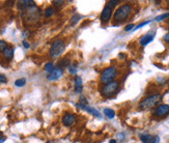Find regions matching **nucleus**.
Wrapping results in <instances>:
<instances>
[{"mask_svg":"<svg viewBox=\"0 0 169 143\" xmlns=\"http://www.w3.org/2000/svg\"><path fill=\"white\" fill-rule=\"evenodd\" d=\"M18 5L21 8H30V7L35 6V2L32 0H23V1H19Z\"/></svg>","mask_w":169,"mask_h":143,"instance_id":"obj_13","label":"nucleus"},{"mask_svg":"<svg viewBox=\"0 0 169 143\" xmlns=\"http://www.w3.org/2000/svg\"><path fill=\"white\" fill-rule=\"evenodd\" d=\"M22 44H23V46H24L25 49H29V48H30V44L28 43L27 41H23V42H22Z\"/></svg>","mask_w":169,"mask_h":143,"instance_id":"obj_31","label":"nucleus"},{"mask_svg":"<svg viewBox=\"0 0 169 143\" xmlns=\"http://www.w3.org/2000/svg\"><path fill=\"white\" fill-rule=\"evenodd\" d=\"M85 111H87L88 113H90L92 115H94V117H98V118H101L102 117V115H101V113L98 111V110H96L94 108H92V107H89V106H86L84 108Z\"/></svg>","mask_w":169,"mask_h":143,"instance_id":"obj_16","label":"nucleus"},{"mask_svg":"<svg viewBox=\"0 0 169 143\" xmlns=\"http://www.w3.org/2000/svg\"><path fill=\"white\" fill-rule=\"evenodd\" d=\"M155 34H156L155 31H149V32H147L146 34H144L143 37H142L141 39H140V41H139L140 45L144 47V46L149 45V43H151L153 39H155Z\"/></svg>","mask_w":169,"mask_h":143,"instance_id":"obj_9","label":"nucleus"},{"mask_svg":"<svg viewBox=\"0 0 169 143\" xmlns=\"http://www.w3.org/2000/svg\"><path fill=\"white\" fill-rule=\"evenodd\" d=\"M81 19V16L79 14H75L73 17H72V19H71V25L72 26H74L75 24H77L78 22H79V20Z\"/></svg>","mask_w":169,"mask_h":143,"instance_id":"obj_22","label":"nucleus"},{"mask_svg":"<svg viewBox=\"0 0 169 143\" xmlns=\"http://www.w3.org/2000/svg\"><path fill=\"white\" fill-rule=\"evenodd\" d=\"M118 88H119V82L114 80V81H111L109 82V83L104 84L103 87H102L101 92H102V94H103L104 97L109 98V97H112L114 93H116Z\"/></svg>","mask_w":169,"mask_h":143,"instance_id":"obj_5","label":"nucleus"},{"mask_svg":"<svg viewBox=\"0 0 169 143\" xmlns=\"http://www.w3.org/2000/svg\"><path fill=\"white\" fill-rule=\"evenodd\" d=\"M76 121V117L74 114L72 113H65L63 115V117H62V123H63V125H65V127H71V125H73L74 123H75Z\"/></svg>","mask_w":169,"mask_h":143,"instance_id":"obj_10","label":"nucleus"},{"mask_svg":"<svg viewBox=\"0 0 169 143\" xmlns=\"http://www.w3.org/2000/svg\"><path fill=\"white\" fill-rule=\"evenodd\" d=\"M14 52H15L14 48L11 47V46H7L4 50H3L2 54H3V56L7 59V60H12L13 57H14Z\"/></svg>","mask_w":169,"mask_h":143,"instance_id":"obj_12","label":"nucleus"},{"mask_svg":"<svg viewBox=\"0 0 169 143\" xmlns=\"http://www.w3.org/2000/svg\"><path fill=\"white\" fill-rule=\"evenodd\" d=\"M117 76V68L115 66H109V68H106L105 70L101 73L100 76V81L104 84L106 83H109L111 81H114V79Z\"/></svg>","mask_w":169,"mask_h":143,"instance_id":"obj_3","label":"nucleus"},{"mask_svg":"<svg viewBox=\"0 0 169 143\" xmlns=\"http://www.w3.org/2000/svg\"><path fill=\"white\" fill-rule=\"evenodd\" d=\"M55 13V9L53 6H48L46 9H45V11H44V15H45V17H47V18H49V17L53 16V14Z\"/></svg>","mask_w":169,"mask_h":143,"instance_id":"obj_18","label":"nucleus"},{"mask_svg":"<svg viewBox=\"0 0 169 143\" xmlns=\"http://www.w3.org/2000/svg\"><path fill=\"white\" fill-rule=\"evenodd\" d=\"M169 18V13H165V14H162L160 16H158L155 18L156 21H162V20H165V19Z\"/></svg>","mask_w":169,"mask_h":143,"instance_id":"obj_23","label":"nucleus"},{"mask_svg":"<svg viewBox=\"0 0 169 143\" xmlns=\"http://www.w3.org/2000/svg\"><path fill=\"white\" fill-rule=\"evenodd\" d=\"M62 74H63V70L60 68H55V70H53L52 73L49 74L48 76H47V79L49 80V81H55V80H58L60 77L62 76Z\"/></svg>","mask_w":169,"mask_h":143,"instance_id":"obj_11","label":"nucleus"},{"mask_svg":"<svg viewBox=\"0 0 169 143\" xmlns=\"http://www.w3.org/2000/svg\"><path fill=\"white\" fill-rule=\"evenodd\" d=\"M140 140L142 141V143H159L160 138L151 134H142L140 135Z\"/></svg>","mask_w":169,"mask_h":143,"instance_id":"obj_8","label":"nucleus"},{"mask_svg":"<svg viewBox=\"0 0 169 143\" xmlns=\"http://www.w3.org/2000/svg\"><path fill=\"white\" fill-rule=\"evenodd\" d=\"M54 70H55V66L53 62H47V63L45 64V70H46L47 73L51 74Z\"/></svg>","mask_w":169,"mask_h":143,"instance_id":"obj_20","label":"nucleus"},{"mask_svg":"<svg viewBox=\"0 0 169 143\" xmlns=\"http://www.w3.org/2000/svg\"><path fill=\"white\" fill-rule=\"evenodd\" d=\"M5 140H6V137H5L3 134H1V133H0V143H3Z\"/></svg>","mask_w":169,"mask_h":143,"instance_id":"obj_33","label":"nucleus"},{"mask_svg":"<svg viewBox=\"0 0 169 143\" xmlns=\"http://www.w3.org/2000/svg\"><path fill=\"white\" fill-rule=\"evenodd\" d=\"M109 143H117V142H116V140H115V139H111V140L109 141Z\"/></svg>","mask_w":169,"mask_h":143,"instance_id":"obj_34","label":"nucleus"},{"mask_svg":"<svg viewBox=\"0 0 169 143\" xmlns=\"http://www.w3.org/2000/svg\"><path fill=\"white\" fill-rule=\"evenodd\" d=\"M68 68H69V72L71 74H76L77 73V66H76V64H70L69 66H68Z\"/></svg>","mask_w":169,"mask_h":143,"instance_id":"obj_24","label":"nucleus"},{"mask_svg":"<svg viewBox=\"0 0 169 143\" xmlns=\"http://www.w3.org/2000/svg\"><path fill=\"white\" fill-rule=\"evenodd\" d=\"M104 114H105L106 117H108L109 119H112V118L115 117V111L111 108H105L104 109Z\"/></svg>","mask_w":169,"mask_h":143,"instance_id":"obj_17","label":"nucleus"},{"mask_svg":"<svg viewBox=\"0 0 169 143\" xmlns=\"http://www.w3.org/2000/svg\"><path fill=\"white\" fill-rule=\"evenodd\" d=\"M118 3H119L118 0H114V1H108L106 5H108V6H110V7H112V8H113V7H114L116 4H118Z\"/></svg>","mask_w":169,"mask_h":143,"instance_id":"obj_25","label":"nucleus"},{"mask_svg":"<svg viewBox=\"0 0 169 143\" xmlns=\"http://www.w3.org/2000/svg\"><path fill=\"white\" fill-rule=\"evenodd\" d=\"M64 48H65V44L62 39H56L55 42H53V44L51 45L50 48V56L52 58H56V57L60 56L63 53Z\"/></svg>","mask_w":169,"mask_h":143,"instance_id":"obj_4","label":"nucleus"},{"mask_svg":"<svg viewBox=\"0 0 169 143\" xmlns=\"http://www.w3.org/2000/svg\"><path fill=\"white\" fill-rule=\"evenodd\" d=\"M70 64H71V62H70L68 59H62V60H60V61L58 62L57 68H62V70H63L64 68H68Z\"/></svg>","mask_w":169,"mask_h":143,"instance_id":"obj_19","label":"nucleus"},{"mask_svg":"<svg viewBox=\"0 0 169 143\" xmlns=\"http://www.w3.org/2000/svg\"><path fill=\"white\" fill-rule=\"evenodd\" d=\"M26 84V79L25 78H20V79L15 81V86L17 87H23Z\"/></svg>","mask_w":169,"mask_h":143,"instance_id":"obj_21","label":"nucleus"},{"mask_svg":"<svg viewBox=\"0 0 169 143\" xmlns=\"http://www.w3.org/2000/svg\"><path fill=\"white\" fill-rule=\"evenodd\" d=\"M76 106L78 107V108H80V109L84 110V108L86 106H88V102H87L86 98H85L84 95H80V99H79V102L77 103V105Z\"/></svg>","mask_w":169,"mask_h":143,"instance_id":"obj_15","label":"nucleus"},{"mask_svg":"<svg viewBox=\"0 0 169 143\" xmlns=\"http://www.w3.org/2000/svg\"><path fill=\"white\" fill-rule=\"evenodd\" d=\"M153 114L157 117H166L167 115H169V105L168 104H161L158 105L154 110Z\"/></svg>","mask_w":169,"mask_h":143,"instance_id":"obj_6","label":"nucleus"},{"mask_svg":"<svg viewBox=\"0 0 169 143\" xmlns=\"http://www.w3.org/2000/svg\"><path fill=\"white\" fill-rule=\"evenodd\" d=\"M131 13H132V5L130 3H123L115 11L113 15V21L115 24H121L130 17Z\"/></svg>","mask_w":169,"mask_h":143,"instance_id":"obj_1","label":"nucleus"},{"mask_svg":"<svg viewBox=\"0 0 169 143\" xmlns=\"http://www.w3.org/2000/svg\"><path fill=\"white\" fill-rule=\"evenodd\" d=\"M46 143H51V142H49V141H48V142H46Z\"/></svg>","mask_w":169,"mask_h":143,"instance_id":"obj_35","label":"nucleus"},{"mask_svg":"<svg viewBox=\"0 0 169 143\" xmlns=\"http://www.w3.org/2000/svg\"><path fill=\"white\" fill-rule=\"evenodd\" d=\"M112 14H113V8L108 5H105V7L103 8V11L101 13L100 20L102 22V24H107L110 20H111Z\"/></svg>","mask_w":169,"mask_h":143,"instance_id":"obj_7","label":"nucleus"},{"mask_svg":"<svg viewBox=\"0 0 169 143\" xmlns=\"http://www.w3.org/2000/svg\"><path fill=\"white\" fill-rule=\"evenodd\" d=\"M0 82H1V83H6L7 82V79L4 75H0Z\"/></svg>","mask_w":169,"mask_h":143,"instance_id":"obj_30","label":"nucleus"},{"mask_svg":"<svg viewBox=\"0 0 169 143\" xmlns=\"http://www.w3.org/2000/svg\"><path fill=\"white\" fill-rule=\"evenodd\" d=\"M135 27V25L134 24H133V23H131V24H128V25L126 26V27H125V31H131V30L133 29V28Z\"/></svg>","mask_w":169,"mask_h":143,"instance_id":"obj_28","label":"nucleus"},{"mask_svg":"<svg viewBox=\"0 0 169 143\" xmlns=\"http://www.w3.org/2000/svg\"><path fill=\"white\" fill-rule=\"evenodd\" d=\"M75 92L77 93H81L83 90V86H82V79L79 76H76L75 77Z\"/></svg>","mask_w":169,"mask_h":143,"instance_id":"obj_14","label":"nucleus"},{"mask_svg":"<svg viewBox=\"0 0 169 143\" xmlns=\"http://www.w3.org/2000/svg\"><path fill=\"white\" fill-rule=\"evenodd\" d=\"M63 1L62 0H55V1H53V5H55V6H60V5L63 4Z\"/></svg>","mask_w":169,"mask_h":143,"instance_id":"obj_29","label":"nucleus"},{"mask_svg":"<svg viewBox=\"0 0 169 143\" xmlns=\"http://www.w3.org/2000/svg\"><path fill=\"white\" fill-rule=\"evenodd\" d=\"M161 98H162V97H161L160 93H154V94L149 95L147 98L143 99V100L139 103V105H138V108H139L140 110H143V111L144 110L151 109V108H154V107L157 106V105L160 103Z\"/></svg>","mask_w":169,"mask_h":143,"instance_id":"obj_2","label":"nucleus"},{"mask_svg":"<svg viewBox=\"0 0 169 143\" xmlns=\"http://www.w3.org/2000/svg\"><path fill=\"white\" fill-rule=\"evenodd\" d=\"M163 39H164V42H166L167 44H169V32H167L164 37H163Z\"/></svg>","mask_w":169,"mask_h":143,"instance_id":"obj_32","label":"nucleus"},{"mask_svg":"<svg viewBox=\"0 0 169 143\" xmlns=\"http://www.w3.org/2000/svg\"><path fill=\"white\" fill-rule=\"evenodd\" d=\"M6 47H7L6 42L2 41V39H0V51H2V52H3V50H4Z\"/></svg>","mask_w":169,"mask_h":143,"instance_id":"obj_26","label":"nucleus"},{"mask_svg":"<svg viewBox=\"0 0 169 143\" xmlns=\"http://www.w3.org/2000/svg\"><path fill=\"white\" fill-rule=\"evenodd\" d=\"M149 23H151V21H145V22H142V23H140L139 25H137V26H136V28H134V30H137V29H139V28L143 27L144 25H146V24H149Z\"/></svg>","mask_w":169,"mask_h":143,"instance_id":"obj_27","label":"nucleus"}]
</instances>
